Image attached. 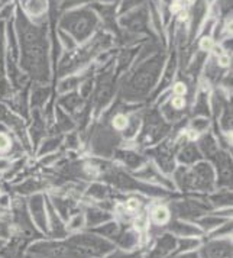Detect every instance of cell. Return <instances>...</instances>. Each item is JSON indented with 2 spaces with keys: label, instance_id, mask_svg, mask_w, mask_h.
Returning <instances> with one entry per match:
<instances>
[{
  "label": "cell",
  "instance_id": "6da1fadb",
  "mask_svg": "<svg viewBox=\"0 0 233 258\" xmlns=\"http://www.w3.org/2000/svg\"><path fill=\"white\" fill-rule=\"evenodd\" d=\"M168 211L167 209H164V208H161V209H158V211L155 212V221L158 223H164L168 221Z\"/></svg>",
  "mask_w": 233,
  "mask_h": 258
},
{
  "label": "cell",
  "instance_id": "7a4b0ae2",
  "mask_svg": "<svg viewBox=\"0 0 233 258\" xmlns=\"http://www.w3.org/2000/svg\"><path fill=\"white\" fill-rule=\"evenodd\" d=\"M113 125L116 126L117 129H123L126 126V117L125 116H117L115 120H113Z\"/></svg>",
  "mask_w": 233,
  "mask_h": 258
},
{
  "label": "cell",
  "instance_id": "3957f363",
  "mask_svg": "<svg viewBox=\"0 0 233 258\" xmlns=\"http://www.w3.org/2000/svg\"><path fill=\"white\" fill-rule=\"evenodd\" d=\"M201 48L203 49H211L213 48V39L211 38H204L201 41Z\"/></svg>",
  "mask_w": 233,
  "mask_h": 258
},
{
  "label": "cell",
  "instance_id": "277c9868",
  "mask_svg": "<svg viewBox=\"0 0 233 258\" xmlns=\"http://www.w3.org/2000/svg\"><path fill=\"white\" fill-rule=\"evenodd\" d=\"M186 90H187L186 86H184L183 83H178V84H177V86L174 87L175 94H184L186 93Z\"/></svg>",
  "mask_w": 233,
  "mask_h": 258
},
{
  "label": "cell",
  "instance_id": "5b68a950",
  "mask_svg": "<svg viewBox=\"0 0 233 258\" xmlns=\"http://www.w3.org/2000/svg\"><path fill=\"white\" fill-rule=\"evenodd\" d=\"M173 106L177 107V109L183 107V106H184V99H183V97H175L174 100H173Z\"/></svg>",
  "mask_w": 233,
  "mask_h": 258
},
{
  "label": "cell",
  "instance_id": "8992f818",
  "mask_svg": "<svg viewBox=\"0 0 233 258\" xmlns=\"http://www.w3.org/2000/svg\"><path fill=\"white\" fill-rule=\"evenodd\" d=\"M8 147H9V141H8V138H6L5 135H0V150L8 148Z\"/></svg>",
  "mask_w": 233,
  "mask_h": 258
},
{
  "label": "cell",
  "instance_id": "52a82bcc",
  "mask_svg": "<svg viewBox=\"0 0 233 258\" xmlns=\"http://www.w3.org/2000/svg\"><path fill=\"white\" fill-rule=\"evenodd\" d=\"M139 206V203H138V200H129L128 203V208L129 209H136Z\"/></svg>",
  "mask_w": 233,
  "mask_h": 258
},
{
  "label": "cell",
  "instance_id": "ba28073f",
  "mask_svg": "<svg viewBox=\"0 0 233 258\" xmlns=\"http://www.w3.org/2000/svg\"><path fill=\"white\" fill-rule=\"evenodd\" d=\"M219 62H220V66H229V62H230V61H229L227 57H224V55H223V57H220V61H219Z\"/></svg>",
  "mask_w": 233,
  "mask_h": 258
},
{
  "label": "cell",
  "instance_id": "9c48e42d",
  "mask_svg": "<svg viewBox=\"0 0 233 258\" xmlns=\"http://www.w3.org/2000/svg\"><path fill=\"white\" fill-rule=\"evenodd\" d=\"M187 16H188V15H187V12H181V16H180V19H181V21H186Z\"/></svg>",
  "mask_w": 233,
  "mask_h": 258
}]
</instances>
